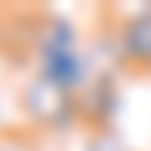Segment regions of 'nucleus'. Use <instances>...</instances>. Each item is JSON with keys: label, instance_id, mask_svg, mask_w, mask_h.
Masks as SVG:
<instances>
[{"label": "nucleus", "instance_id": "nucleus-5", "mask_svg": "<svg viewBox=\"0 0 151 151\" xmlns=\"http://www.w3.org/2000/svg\"><path fill=\"white\" fill-rule=\"evenodd\" d=\"M83 151H135L127 143L119 127H96V131H83Z\"/></svg>", "mask_w": 151, "mask_h": 151}, {"label": "nucleus", "instance_id": "nucleus-7", "mask_svg": "<svg viewBox=\"0 0 151 151\" xmlns=\"http://www.w3.org/2000/svg\"><path fill=\"white\" fill-rule=\"evenodd\" d=\"M0 16H4V8H0Z\"/></svg>", "mask_w": 151, "mask_h": 151}, {"label": "nucleus", "instance_id": "nucleus-6", "mask_svg": "<svg viewBox=\"0 0 151 151\" xmlns=\"http://www.w3.org/2000/svg\"><path fill=\"white\" fill-rule=\"evenodd\" d=\"M0 151H44L36 131H0Z\"/></svg>", "mask_w": 151, "mask_h": 151}, {"label": "nucleus", "instance_id": "nucleus-1", "mask_svg": "<svg viewBox=\"0 0 151 151\" xmlns=\"http://www.w3.org/2000/svg\"><path fill=\"white\" fill-rule=\"evenodd\" d=\"M20 115L36 135H68L80 127V96L32 76L20 88Z\"/></svg>", "mask_w": 151, "mask_h": 151}, {"label": "nucleus", "instance_id": "nucleus-4", "mask_svg": "<svg viewBox=\"0 0 151 151\" xmlns=\"http://www.w3.org/2000/svg\"><path fill=\"white\" fill-rule=\"evenodd\" d=\"M32 64H36L40 80L56 83V88L72 91V96H80V91L91 83V76L99 72L83 48H72V52H44V56H32Z\"/></svg>", "mask_w": 151, "mask_h": 151}, {"label": "nucleus", "instance_id": "nucleus-2", "mask_svg": "<svg viewBox=\"0 0 151 151\" xmlns=\"http://www.w3.org/2000/svg\"><path fill=\"white\" fill-rule=\"evenodd\" d=\"M111 56L123 68L151 76V4L111 12Z\"/></svg>", "mask_w": 151, "mask_h": 151}, {"label": "nucleus", "instance_id": "nucleus-3", "mask_svg": "<svg viewBox=\"0 0 151 151\" xmlns=\"http://www.w3.org/2000/svg\"><path fill=\"white\" fill-rule=\"evenodd\" d=\"M123 91H119V72L115 68H99L91 76V83L80 91V123L88 131L96 127H115L119 119V104H123Z\"/></svg>", "mask_w": 151, "mask_h": 151}]
</instances>
